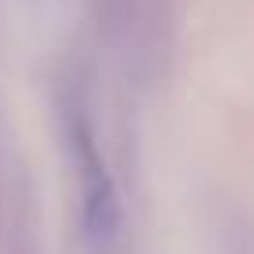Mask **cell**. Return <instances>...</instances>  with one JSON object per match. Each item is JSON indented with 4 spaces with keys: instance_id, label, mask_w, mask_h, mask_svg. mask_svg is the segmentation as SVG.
<instances>
[{
    "instance_id": "1",
    "label": "cell",
    "mask_w": 254,
    "mask_h": 254,
    "mask_svg": "<svg viewBox=\"0 0 254 254\" xmlns=\"http://www.w3.org/2000/svg\"><path fill=\"white\" fill-rule=\"evenodd\" d=\"M67 138H71V157H75V172H79L82 183V221H86V232L105 243L112 239L120 224V206H116V187H112V176L101 161V150L94 142V127L82 116V109H71L67 116Z\"/></svg>"
}]
</instances>
